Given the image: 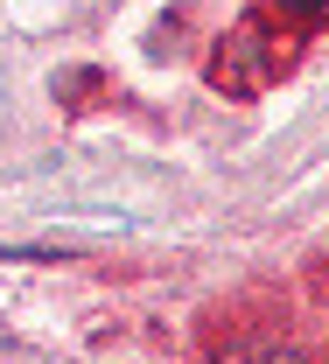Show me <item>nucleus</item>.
Returning a JSON list of instances; mask_svg holds the SVG:
<instances>
[{
  "mask_svg": "<svg viewBox=\"0 0 329 364\" xmlns=\"http://www.w3.org/2000/svg\"><path fill=\"white\" fill-rule=\"evenodd\" d=\"M225 364H294L287 350H274V343H252V350H232Z\"/></svg>",
  "mask_w": 329,
  "mask_h": 364,
  "instance_id": "f257e3e1",
  "label": "nucleus"
}]
</instances>
